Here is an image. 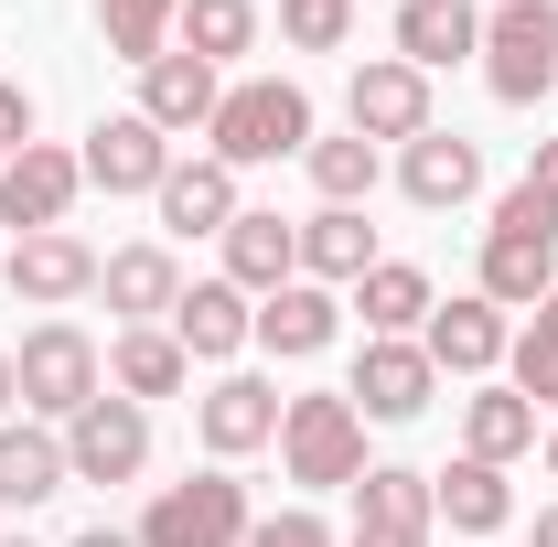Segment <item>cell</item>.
I'll return each mask as SVG.
<instances>
[{
  "instance_id": "cell-1",
  "label": "cell",
  "mask_w": 558,
  "mask_h": 547,
  "mask_svg": "<svg viewBox=\"0 0 558 547\" xmlns=\"http://www.w3.org/2000/svg\"><path fill=\"white\" fill-rule=\"evenodd\" d=\"M473 290H484L494 312H537L558 290V205L537 183H515L484 226V258H473Z\"/></svg>"
},
{
  "instance_id": "cell-2",
  "label": "cell",
  "mask_w": 558,
  "mask_h": 547,
  "mask_svg": "<svg viewBox=\"0 0 558 547\" xmlns=\"http://www.w3.org/2000/svg\"><path fill=\"white\" fill-rule=\"evenodd\" d=\"M312 150V97L290 86V75H247V86H226L205 119V161L226 172H258V161H301Z\"/></svg>"
},
{
  "instance_id": "cell-3",
  "label": "cell",
  "mask_w": 558,
  "mask_h": 547,
  "mask_svg": "<svg viewBox=\"0 0 558 547\" xmlns=\"http://www.w3.org/2000/svg\"><path fill=\"white\" fill-rule=\"evenodd\" d=\"M279 473L301 483V494L365 483V418H354V398H333V387L279 398Z\"/></svg>"
},
{
  "instance_id": "cell-4",
  "label": "cell",
  "mask_w": 558,
  "mask_h": 547,
  "mask_svg": "<svg viewBox=\"0 0 558 547\" xmlns=\"http://www.w3.org/2000/svg\"><path fill=\"white\" fill-rule=\"evenodd\" d=\"M484 86L505 108H537L558 86V0H494L484 11Z\"/></svg>"
},
{
  "instance_id": "cell-5",
  "label": "cell",
  "mask_w": 558,
  "mask_h": 547,
  "mask_svg": "<svg viewBox=\"0 0 558 547\" xmlns=\"http://www.w3.org/2000/svg\"><path fill=\"white\" fill-rule=\"evenodd\" d=\"M130 537L140 547H247L258 515H247V483L236 473H194V483H161Z\"/></svg>"
},
{
  "instance_id": "cell-6",
  "label": "cell",
  "mask_w": 558,
  "mask_h": 547,
  "mask_svg": "<svg viewBox=\"0 0 558 547\" xmlns=\"http://www.w3.org/2000/svg\"><path fill=\"white\" fill-rule=\"evenodd\" d=\"M11 376H22V409L33 418H75L86 398H108V354L75 333V323H33L22 354H11Z\"/></svg>"
},
{
  "instance_id": "cell-7",
  "label": "cell",
  "mask_w": 558,
  "mask_h": 547,
  "mask_svg": "<svg viewBox=\"0 0 558 547\" xmlns=\"http://www.w3.org/2000/svg\"><path fill=\"white\" fill-rule=\"evenodd\" d=\"M429 537H440V494H429V473H418V462H365L344 547H429Z\"/></svg>"
},
{
  "instance_id": "cell-8",
  "label": "cell",
  "mask_w": 558,
  "mask_h": 547,
  "mask_svg": "<svg viewBox=\"0 0 558 547\" xmlns=\"http://www.w3.org/2000/svg\"><path fill=\"white\" fill-rule=\"evenodd\" d=\"M65 473L75 483H140L150 473V409L140 398H86L65 418Z\"/></svg>"
},
{
  "instance_id": "cell-9",
  "label": "cell",
  "mask_w": 558,
  "mask_h": 547,
  "mask_svg": "<svg viewBox=\"0 0 558 547\" xmlns=\"http://www.w3.org/2000/svg\"><path fill=\"white\" fill-rule=\"evenodd\" d=\"M429 387H440V365H429V343L418 333H365V354H354V418H418L429 409Z\"/></svg>"
},
{
  "instance_id": "cell-10",
  "label": "cell",
  "mask_w": 558,
  "mask_h": 547,
  "mask_svg": "<svg viewBox=\"0 0 558 547\" xmlns=\"http://www.w3.org/2000/svg\"><path fill=\"white\" fill-rule=\"evenodd\" d=\"M0 290L33 301V312H65V301L97 290V247H86L75 226H44V236H22V247L0 258Z\"/></svg>"
},
{
  "instance_id": "cell-11",
  "label": "cell",
  "mask_w": 558,
  "mask_h": 547,
  "mask_svg": "<svg viewBox=\"0 0 558 547\" xmlns=\"http://www.w3.org/2000/svg\"><path fill=\"white\" fill-rule=\"evenodd\" d=\"M194 440H205L215 462H247V451H269V440H279V387L226 365L205 398H194Z\"/></svg>"
},
{
  "instance_id": "cell-12",
  "label": "cell",
  "mask_w": 558,
  "mask_h": 547,
  "mask_svg": "<svg viewBox=\"0 0 558 547\" xmlns=\"http://www.w3.org/2000/svg\"><path fill=\"white\" fill-rule=\"evenodd\" d=\"M75 194H86V161L54 150V139H33V150H11V172H0V226H22V236H44V226H65Z\"/></svg>"
},
{
  "instance_id": "cell-13",
  "label": "cell",
  "mask_w": 558,
  "mask_h": 547,
  "mask_svg": "<svg viewBox=\"0 0 558 547\" xmlns=\"http://www.w3.org/2000/svg\"><path fill=\"white\" fill-rule=\"evenodd\" d=\"M344 108H354V130H365V139H398V150H409L418 130H440V119H429V75L398 65V54H365L354 86H344Z\"/></svg>"
},
{
  "instance_id": "cell-14",
  "label": "cell",
  "mask_w": 558,
  "mask_h": 547,
  "mask_svg": "<svg viewBox=\"0 0 558 547\" xmlns=\"http://www.w3.org/2000/svg\"><path fill=\"white\" fill-rule=\"evenodd\" d=\"M75 161H86V183H97V194H161L172 139L150 130L140 108H119V119H97V130H86V150H75Z\"/></svg>"
},
{
  "instance_id": "cell-15",
  "label": "cell",
  "mask_w": 558,
  "mask_h": 547,
  "mask_svg": "<svg viewBox=\"0 0 558 547\" xmlns=\"http://www.w3.org/2000/svg\"><path fill=\"white\" fill-rule=\"evenodd\" d=\"M172 343H183L194 365H236V354L258 343V301H247L236 279H194V290L172 301Z\"/></svg>"
},
{
  "instance_id": "cell-16",
  "label": "cell",
  "mask_w": 558,
  "mask_h": 547,
  "mask_svg": "<svg viewBox=\"0 0 558 547\" xmlns=\"http://www.w3.org/2000/svg\"><path fill=\"white\" fill-rule=\"evenodd\" d=\"M398 183H409L418 215H451V205H473V194H484V150H473L462 130H418L409 150H398Z\"/></svg>"
},
{
  "instance_id": "cell-17",
  "label": "cell",
  "mask_w": 558,
  "mask_h": 547,
  "mask_svg": "<svg viewBox=\"0 0 558 547\" xmlns=\"http://www.w3.org/2000/svg\"><path fill=\"white\" fill-rule=\"evenodd\" d=\"M418 343H429V365H440V376H494L515 333H505V312H494L484 290H462V301H440V312L418 323Z\"/></svg>"
},
{
  "instance_id": "cell-18",
  "label": "cell",
  "mask_w": 558,
  "mask_h": 547,
  "mask_svg": "<svg viewBox=\"0 0 558 547\" xmlns=\"http://www.w3.org/2000/svg\"><path fill=\"white\" fill-rule=\"evenodd\" d=\"M226 279L247 301H269L279 279H301V226L269 215V205H236V226H226Z\"/></svg>"
},
{
  "instance_id": "cell-19",
  "label": "cell",
  "mask_w": 558,
  "mask_h": 547,
  "mask_svg": "<svg viewBox=\"0 0 558 547\" xmlns=\"http://www.w3.org/2000/svg\"><path fill=\"white\" fill-rule=\"evenodd\" d=\"M215 97H226V75H215L205 54H183V44H172L161 65H140V119H150L161 139H172V130H205Z\"/></svg>"
},
{
  "instance_id": "cell-20",
  "label": "cell",
  "mask_w": 558,
  "mask_h": 547,
  "mask_svg": "<svg viewBox=\"0 0 558 547\" xmlns=\"http://www.w3.org/2000/svg\"><path fill=\"white\" fill-rule=\"evenodd\" d=\"M65 440L44 429V418H0V505L11 515H33V505H54L65 494Z\"/></svg>"
},
{
  "instance_id": "cell-21",
  "label": "cell",
  "mask_w": 558,
  "mask_h": 547,
  "mask_svg": "<svg viewBox=\"0 0 558 547\" xmlns=\"http://www.w3.org/2000/svg\"><path fill=\"white\" fill-rule=\"evenodd\" d=\"M462 54H484V11L473 0H398V65L440 75Z\"/></svg>"
},
{
  "instance_id": "cell-22",
  "label": "cell",
  "mask_w": 558,
  "mask_h": 547,
  "mask_svg": "<svg viewBox=\"0 0 558 547\" xmlns=\"http://www.w3.org/2000/svg\"><path fill=\"white\" fill-rule=\"evenodd\" d=\"M108 387L140 398V409H150V398H183V387H194V354L172 343V323H130V333L108 343Z\"/></svg>"
},
{
  "instance_id": "cell-23",
  "label": "cell",
  "mask_w": 558,
  "mask_h": 547,
  "mask_svg": "<svg viewBox=\"0 0 558 547\" xmlns=\"http://www.w3.org/2000/svg\"><path fill=\"white\" fill-rule=\"evenodd\" d=\"M333 333H344V301H333L323 279H279L269 301H258V343L290 354V365H301V354H323Z\"/></svg>"
},
{
  "instance_id": "cell-24",
  "label": "cell",
  "mask_w": 558,
  "mask_h": 547,
  "mask_svg": "<svg viewBox=\"0 0 558 547\" xmlns=\"http://www.w3.org/2000/svg\"><path fill=\"white\" fill-rule=\"evenodd\" d=\"M97 290H108V312L130 333V323H172L183 269H172V247H119V258H97Z\"/></svg>"
},
{
  "instance_id": "cell-25",
  "label": "cell",
  "mask_w": 558,
  "mask_h": 547,
  "mask_svg": "<svg viewBox=\"0 0 558 547\" xmlns=\"http://www.w3.org/2000/svg\"><path fill=\"white\" fill-rule=\"evenodd\" d=\"M150 205H161L172 236H226V226H236V172H226V161H172Z\"/></svg>"
},
{
  "instance_id": "cell-26",
  "label": "cell",
  "mask_w": 558,
  "mask_h": 547,
  "mask_svg": "<svg viewBox=\"0 0 558 547\" xmlns=\"http://www.w3.org/2000/svg\"><path fill=\"white\" fill-rule=\"evenodd\" d=\"M429 494H440V526H462V537H505L515 526V483H505V462H451V473H429Z\"/></svg>"
},
{
  "instance_id": "cell-27",
  "label": "cell",
  "mask_w": 558,
  "mask_h": 547,
  "mask_svg": "<svg viewBox=\"0 0 558 547\" xmlns=\"http://www.w3.org/2000/svg\"><path fill=\"white\" fill-rule=\"evenodd\" d=\"M376 269V226H365V205H323L312 215V226H301V279H323V290H333V279H365Z\"/></svg>"
},
{
  "instance_id": "cell-28",
  "label": "cell",
  "mask_w": 558,
  "mask_h": 547,
  "mask_svg": "<svg viewBox=\"0 0 558 547\" xmlns=\"http://www.w3.org/2000/svg\"><path fill=\"white\" fill-rule=\"evenodd\" d=\"M354 312H365V333H418L440 301H429V269H409V258H376V269L354 279Z\"/></svg>"
},
{
  "instance_id": "cell-29",
  "label": "cell",
  "mask_w": 558,
  "mask_h": 547,
  "mask_svg": "<svg viewBox=\"0 0 558 547\" xmlns=\"http://www.w3.org/2000/svg\"><path fill=\"white\" fill-rule=\"evenodd\" d=\"M462 451H473V462H515V451H537V409H526L515 387L462 398Z\"/></svg>"
},
{
  "instance_id": "cell-30",
  "label": "cell",
  "mask_w": 558,
  "mask_h": 547,
  "mask_svg": "<svg viewBox=\"0 0 558 547\" xmlns=\"http://www.w3.org/2000/svg\"><path fill=\"white\" fill-rule=\"evenodd\" d=\"M172 44H183V54H205V65L226 75L236 54H247V44H258V0H183Z\"/></svg>"
},
{
  "instance_id": "cell-31",
  "label": "cell",
  "mask_w": 558,
  "mask_h": 547,
  "mask_svg": "<svg viewBox=\"0 0 558 547\" xmlns=\"http://www.w3.org/2000/svg\"><path fill=\"white\" fill-rule=\"evenodd\" d=\"M505 387H515L526 409H558V290L526 312V333L505 343Z\"/></svg>"
},
{
  "instance_id": "cell-32",
  "label": "cell",
  "mask_w": 558,
  "mask_h": 547,
  "mask_svg": "<svg viewBox=\"0 0 558 547\" xmlns=\"http://www.w3.org/2000/svg\"><path fill=\"white\" fill-rule=\"evenodd\" d=\"M172 22H183V0H97V33H108L119 65H161L172 54Z\"/></svg>"
},
{
  "instance_id": "cell-33",
  "label": "cell",
  "mask_w": 558,
  "mask_h": 547,
  "mask_svg": "<svg viewBox=\"0 0 558 547\" xmlns=\"http://www.w3.org/2000/svg\"><path fill=\"white\" fill-rule=\"evenodd\" d=\"M301 172H312V194H323V205H365V194H376V139H365V130H344V139L312 130Z\"/></svg>"
},
{
  "instance_id": "cell-34",
  "label": "cell",
  "mask_w": 558,
  "mask_h": 547,
  "mask_svg": "<svg viewBox=\"0 0 558 547\" xmlns=\"http://www.w3.org/2000/svg\"><path fill=\"white\" fill-rule=\"evenodd\" d=\"M279 33H290L301 54H333L354 33V0H279Z\"/></svg>"
},
{
  "instance_id": "cell-35",
  "label": "cell",
  "mask_w": 558,
  "mask_h": 547,
  "mask_svg": "<svg viewBox=\"0 0 558 547\" xmlns=\"http://www.w3.org/2000/svg\"><path fill=\"white\" fill-rule=\"evenodd\" d=\"M247 547H344V537H333L323 515H269V526H258Z\"/></svg>"
},
{
  "instance_id": "cell-36",
  "label": "cell",
  "mask_w": 558,
  "mask_h": 547,
  "mask_svg": "<svg viewBox=\"0 0 558 547\" xmlns=\"http://www.w3.org/2000/svg\"><path fill=\"white\" fill-rule=\"evenodd\" d=\"M11 150H33V97L0 75V172H11Z\"/></svg>"
},
{
  "instance_id": "cell-37",
  "label": "cell",
  "mask_w": 558,
  "mask_h": 547,
  "mask_svg": "<svg viewBox=\"0 0 558 547\" xmlns=\"http://www.w3.org/2000/svg\"><path fill=\"white\" fill-rule=\"evenodd\" d=\"M526 183H537V194L558 205V139H537V161H526Z\"/></svg>"
},
{
  "instance_id": "cell-38",
  "label": "cell",
  "mask_w": 558,
  "mask_h": 547,
  "mask_svg": "<svg viewBox=\"0 0 558 547\" xmlns=\"http://www.w3.org/2000/svg\"><path fill=\"white\" fill-rule=\"evenodd\" d=\"M65 547H140L130 526H86V537H65Z\"/></svg>"
},
{
  "instance_id": "cell-39",
  "label": "cell",
  "mask_w": 558,
  "mask_h": 547,
  "mask_svg": "<svg viewBox=\"0 0 558 547\" xmlns=\"http://www.w3.org/2000/svg\"><path fill=\"white\" fill-rule=\"evenodd\" d=\"M11 398H22V376H11V354H0V418H11Z\"/></svg>"
},
{
  "instance_id": "cell-40",
  "label": "cell",
  "mask_w": 558,
  "mask_h": 547,
  "mask_svg": "<svg viewBox=\"0 0 558 547\" xmlns=\"http://www.w3.org/2000/svg\"><path fill=\"white\" fill-rule=\"evenodd\" d=\"M526 547H558V505H548V515H537V537H526Z\"/></svg>"
},
{
  "instance_id": "cell-41",
  "label": "cell",
  "mask_w": 558,
  "mask_h": 547,
  "mask_svg": "<svg viewBox=\"0 0 558 547\" xmlns=\"http://www.w3.org/2000/svg\"><path fill=\"white\" fill-rule=\"evenodd\" d=\"M548 473H558V429H548Z\"/></svg>"
},
{
  "instance_id": "cell-42",
  "label": "cell",
  "mask_w": 558,
  "mask_h": 547,
  "mask_svg": "<svg viewBox=\"0 0 558 547\" xmlns=\"http://www.w3.org/2000/svg\"><path fill=\"white\" fill-rule=\"evenodd\" d=\"M0 547H33V537H0Z\"/></svg>"
}]
</instances>
